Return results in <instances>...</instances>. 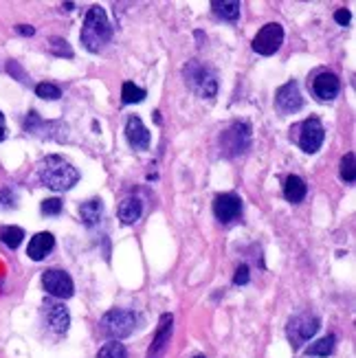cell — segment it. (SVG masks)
I'll use <instances>...</instances> for the list:
<instances>
[{
    "mask_svg": "<svg viewBox=\"0 0 356 358\" xmlns=\"http://www.w3.org/2000/svg\"><path fill=\"white\" fill-rule=\"evenodd\" d=\"M37 176L42 180L49 189L53 191H66L71 189L73 185H77L79 180V171L66 161V158L51 154L46 158H42L37 165Z\"/></svg>",
    "mask_w": 356,
    "mask_h": 358,
    "instance_id": "cell-1",
    "label": "cell"
},
{
    "mask_svg": "<svg viewBox=\"0 0 356 358\" xmlns=\"http://www.w3.org/2000/svg\"><path fill=\"white\" fill-rule=\"evenodd\" d=\"M79 40H82L84 49L90 53H99L112 40V24H110L108 16H105L103 7L95 5L88 9Z\"/></svg>",
    "mask_w": 356,
    "mask_h": 358,
    "instance_id": "cell-2",
    "label": "cell"
},
{
    "mask_svg": "<svg viewBox=\"0 0 356 358\" xmlns=\"http://www.w3.org/2000/svg\"><path fill=\"white\" fill-rule=\"evenodd\" d=\"M185 82L189 84V88L203 99H214L218 95V77L214 69L201 60H192L185 66Z\"/></svg>",
    "mask_w": 356,
    "mask_h": 358,
    "instance_id": "cell-3",
    "label": "cell"
},
{
    "mask_svg": "<svg viewBox=\"0 0 356 358\" xmlns=\"http://www.w3.org/2000/svg\"><path fill=\"white\" fill-rule=\"evenodd\" d=\"M137 325V314L126 308H112L108 310L99 321V330L105 339L110 341H121L135 332Z\"/></svg>",
    "mask_w": 356,
    "mask_h": 358,
    "instance_id": "cell-4",
    "label": "cell"
},
{
    "mask_svg": "<svg viewBox=\"0 0 356 358\" xmlns=\"http://www.w3.org/2000/svg\"><path fill=\"white\" fill-rule=\"evenodd\" d=\"M220 148L224 156H240L251 148V126L246 121H235L220 137Z\"/></svg>",
    "mask_w": 356,
    "mask_h": 358,
    "instance_id": "cell-5",
    "label": "cell"
},
{
    "mask_svg": "<svg viewBox=\"0 0 356 358\" xmlns=\"http://www.w3.org/2000/svg\"><path fill=\"white\" fill-rule=\"evenodd\" d=\"M319 327H321L319 316H314L310 312L293 316V319L288 321V327H286L290 346H293L295 350L303 348V343H308L316 332H319Z\"/></svg>",
    "mask_w": 356,
    "mask_h": 358,
    "instance_id": "cell-6",
    "label": "cell"
},
{
    "mask_svg": "<svg viewBox=\"0 0 356 358\" xmlns=\"http://www.w3.org/2000/svg\"><path fill=\"white\" fill-rule=\"evenodd\" d=\"M295 132H297V143H299V148H301L303 152L314 154V152L323 145L325 128H323V123H321L316 117L306 119V121H303L301 126L295 128Z\"/></svg>",
    "mask_w": 356,
    "mask_h": 358,
    "instance_id": "cell-7",
    "label": "cell"
},
{
    "mask_svg": "<svg viewBox=\"0 0 356 358\" xmlns=\"http://www.w3.org/2000/svg\"><path fill=\"white\" fill-rule=\"evenodd\" d=\"M282 44H284V29L277 22L264 24L253 37V51L260 53V56H273V53L280 51Z\"/></svg>",
    "mask_w": 356,
    "mask_h": 358,
    "instance_id": "cell-8",
    "label": "cell"
},
{
    "mask_svg": "<svg viewBox=\"0 0 356 358\" xmlns=\"http://www.w3.org/2000/svg\"><path fill=\"white\" fill-rule=\"evenodd\" d=\"M42 286L44 290L56 299H69L75 293V286L69 273L58 271V268H51L42 275Z\"/></svg>",
    "mask_w": 356,
    "mask_h": 358,
    "instance_id": "cell-9",
    "label": "cell"
},
{
    "mask_svg": "<svg viewBox=\"0 0 356 358\" xmlns=\"http://www.w3.org/2000/svg\"><path fill=\"white\" fill-rule=\"evenodd\" d=\"M275 105H277V110H280L282 114H295L297 110H301L303 97H301V92H299L297 82H288V84H284L280 90H277Z\"/></svg>",
    "mask_w": 356,
    "mask_h": 358,
    "instance_id": "cell-10",
    "label": "cell"
},
{
    "mask_svg": "<svg viewBox=\"0 0 356 358\" xmlns=\"http://www.w3.org/2000/svg\"><path fill=\"white\" fill-rule=\"evenodd\" d=\"M171 325H174V316L171 314H163L161 321H158V330L154 334V341L148 350V356L145 358H161L167 348H169V339H171Z\"/></svg>",
    "mask_w": 356,
    "mask_h": 358,
    "instance_id": "cell-11",
    "label": "cell"
},
{
    "mask_svg": "<svg viewBox=\"0 0 356 358\" xmlns=\"http://www.w3.org/2000/svg\"><path fill=\"white\" fill-rule=\"evenodd\" d=\"M242 211V201L240 196L235 194H220L216 196L214 201V216L220 220V222H231L240 216Z\"/></svg>",
    "mask_w": 356,
    "mask_h": 358,
    "instance_id": "cell-12",
    "label": "cell"
},
{
    "mask_svg": "<svg viewBox=\"0 0 356 358\" xmlns=\"http://www.w3.org/2000/svg\"><path fill=\"white\" fill-rule=\"evenodd\" d=\"M44 319H46V325L56 334H66V332H69L71 316H69V310H66L62 303L46 301L44 303Z\"/></svg>",
    "mask_w": 356,
    "mask_h": 358,
    "instance_id": "cell-13",
    "label": "cell"
},
{
    "mask_svg": "<svg viewBox=\"0 0 356 358\" xmlns=\"http://www.w3.org/2000/svg\"><path fill=\"white\" fill-rule=\"evenodd\" d=\"M341 90V82L334 73H319L312 79V92L319 101H332Z\"/></svg>",
    "mask_w": 356,
    "mask_h": 358,
    "instance_id": "cell-14",
    "label": "cell"
},
{
    "mask_svg": "<svg viewBox=\"0 0 356 358\" xmlns=\"http://www.w3.org/2000/svg\"><path fill=\"white\" fill-rule=\"evenodd\" d=\"M126 139L130 148L135 150H148L150 148V130L143 126L139 117H130L126 123Z\"/></svg>",
    "mask_w": 356,
    "mask_h": 358,
    "instance_id": "cell-15",
    "label": "cell"
},
{
    "mask_svg": "<svg viewBox=\"0 0 356 358\" xmlns=\"http://www.w3.org/2000/svg\"><path fill=\"white\" fill-rule=\"evenodd\" d=\"M53 246H56V237H53L51 233L42 231V233H37L31 237V242H29V248H26V255H29L33 262H40V259H44Z\"/></svg>",
    "mask_w": 356,
    "mask_h": 358,
    "instance_id": "cell-16",
    "label": "cell"
},
{
    "mask_svg": "<svg viewBox=\"0 0 356 358\" xmlns=\"http://www.w3.org/2000/svg\"><path fill=\"white\" fill-rule=\"evenodd\" d=\"M101 216H103V203L99 198H90V201L79 205V220H82L86 227H95V224H99Z\"/></svg>",
    "mask_w": 356,
    "mask_h": 358,
    "instance_id": "cell-17",
    "label": "cell"
},
{
    "mask_svg": "<svg viewBox=\"0 0 356 358\" xmlns=\"http://www.w3.org/2000/svg\"><path fill=\"white\" fill-rule=\"evenodd\" d=\"M306 194H308V185H306V180H303V178L288 176L284 180V198H286L288 203L297 205V203L303 201V198H306Z\"/></svg>",
    "mask_w": 356,
    "mask_h": 358,
    "instance_id": "cell-18",
    "label": "cell"
},
{
    "mask_svg": "<svg viewBox=\"0 0 356 358\" xmlns=\"http://www.w3.org/2000/svg\"><path fill=\"white\" fill-rule=\"evenodd\" d=\"M143 216V203L139 198H126V201L119 205V220L124 224H135Z\"/></svg>",
    "mask_w": 356,
    "mask_h": 358,
    "instance_id": "cell-19",
    "label": "cell"
},
{
    "mask_svg": "<svg viewBox=\"0 0 356 358\" xmlns=\"http://www.w3.org/2000/svg\"><path fill=\"white\" fill-rule=\"evenodd\" d=\"M211 7H214L216 16H220L227 22H235L237 18H240V11H242V5L235 3V0H214Z\"/></svg>",
    "mask_w": 356,
    "mask_h": 358,
    "instance_id": "cell-20",
    "label": "cell"
},
{
    "mask_svg": "<svg viewBox=\"0 0 356 358\" xmlns=\"http://www.w3.org/2000/svg\"><path fill=\"white\" fill-rule=\"evenodd\" d=\"M334 343H337V339L332 334L323 336L319 341H314L310 348H306V354L308 356H330V354L334 352Z\"/></svg>",
    "mask_w": 356,
    "mask_h": 358,
    "instance_id": "cell-21",
    "label": "cell"
},
{
    "mask_svg": "<svg viewBox=\"0 0 356 358\" xmlns=\"http://www.w3.org/2000/svg\"><path fill=\"white\" fill-rule=\"evenodd\" d=\"M0 240L9 248H18L24 240V231L20 227H5L0 229Z\"/></svg>",
    "mask_w": 356,
    "mask_h": 358,
    "instance_id": "cell-22",
    "label": "cell"
},
{
    "mask_svg": "<svg viewBox=\"0 0 356 358\" xmlns=\"http://www.w3.org/2000/svg\"><path fill=\"white\" fill-rule=\"evenodd\" d=\"M121 99H124V103H141L145 99V90L135 86L132 82H126L121 88Z\"/></svg>",
    "mask_w": 356,
    "mask_h": 358,
    "instance_id": "cell-23",
    "label": "cell"
},
{
    "mask_svg": "<svg viewBox=\"0 0 356 358\" xmlns=\"http://www.w3.org/2000/svg\"><path fill=\"white\" fill-rule=\"evenodd\" d=\"M97 358H128V352H126V348L119 341H108L99 350Z\"/></svg>",
    "mask_w": 356,
    "mask_h": 358,
    "instance_id": "cell-24",
    "label": "cell"
},
{
    "mask_svg": "<svg viewBox=\"0 0 356 358\" xmlns=\"http://www.w3.org/2000/svg\"><path fill=\"white\" fill-rule=\"evenodd\" d=\"M35 95L37 97H42V99H49V101H56L62 97V90L56 86V84H51V82H42V84H37L35 86Z\"/></svg>",
    "mask_w": 356,
    "mask_h": 358,
    "instance_id": "cell-25",
    "label": "cell"
},
{
    "mask_svg": "<svg viewBox=\"0 0 356 358\" xmlns=\"http://www.w3.org/2000/svg\"><path fill=\"white\" fill-rule=\"evenodd\" d=\"M341 178L346 182L356 180V167H354V152H348L341 161Z\"/></svg>",
    "mask_w": 356,
    "mask_h": 358,
    "instance_id": "cell-26",
    "label": "cell"
},
{
    "mask_svg": "<svg viewBox=\"0 0 356 358\" xmlns=\"http://www.w3.org/2000/svg\"><path fill=\"white\" fill-rule=\"evenodd\" d=\"M51 53L53 56H58V58H73V49L69 46V42L62 37H53L51 40V44H49Z\"/></svg>",
    "mask_w": 356,
    "mask_h": 358,
    "instance_id": "cell-27",
    "label": "cell"
},
{
    "mask_svg": "<svg viewBox=\"0 0 356 358\" xmlns=\"http://www.w3.org/2000/svg\"><path fill=\"white\" fill-rule=\"evenodd\" d=\"M16 205H18V196L13 194L11 187L0 189V209H13Z\"/></svg>",
    "mask_w": 356,
    "mask_h": 358,
    "instance_id": "cell-28",
    "label": "cell"
},
{
    "mask_svg": "<svg viewBox=\"0 0 356 358\" xmlns=\"http://www.w3.org/2000/svg\"><path fill=\"white\" fill-rule=\"evenodd\" d=\"M62 201L60 198H49V201L42 203V214L44 216H60L62 214Z\"/></svg>",
    "mask_w": 356,
    "mask_h": 358,
    "instance_id": "cell-29",
    "label": "cell"
},
{
    "mask_svg": "<svg viewBox=\"0 0 356 358\" xmlns=\"http://www.w3.org/2000/svg\"><path fill=\"white\" fill-rule=\"evenodd\" d=\"M233 284L235 286H244V284H248V266H237V271H235V275H233Z\"/></svg>",
    "mask_w": 356,
    "mask_h": 358,
    "instance_id": "cell-30",
    "label": "cell"
},
{
    "mask_svg": "<svg viewBox=\"0 0 356 358\" xmlns=\"http://www.w3.org/2000/svg\"><path fill=\"white\" fill-rule=\"evenodd\" d=\"M334 20H337V24L346 26V24L352 20V13H350L348 9H337V11H334Z\"/></svg>",
    "mask_w": 356,
    "mask_h": 358,
    "instance_id": "cell-31",
    "label": "cell"
},
{
    "mask_svg": "<svg viewBox=\"0 0 356 358\" xmlns=\"http://www.w3.org/2000/svg\"><path fill=\"white\" fill-rule=\"evenodd\" d=\"M7 71H9L11 75H16V77H18V82H26V75H24V71L18 66V62H13V60H11V62L7 64Z\"/></svg>",
    "mask_w": 356,
    "mask_h": 358,
    "instance_id": "cell-32",
    "label": "cell"
},
{
    "mask_svg": "<svg viewBox=\"0 0 356 358\" xmlns=\"http://www.w3.org/2000/svg\"><path fill=\"white\" fill-rule=\"evenodd\" d=\"M16 31H18L20 35H33V33H35V29H33V26H29V24H20V26H16Z\"/></svg>",
    "mask_w": 356,
    "mask_h": 358,
    "instance_id": "cell-33",
    "label": "cell"
},
{
    "mask_svg": "<svg viewBox=\"0 0 356 358\" xmlns=\"http://www.w3.org/2000/svg\"><path fill=\"white\" fill-rule=\"evenodd\" d=\"M7 139V128H5V114L0 112V141Z\"/></svg>",
    "mask_w": 356,
    "mask_h": 358,
    "instance_id": "cell-34",
    "label": "cell"
},
{
    "mask_svg": "<svg viewBox=\"0 0 356 358\" xmlns=\"http://www.w3.org/2000/svg\"><path fill=\"white\" fill-rule=\"evenodd\" d=\"M194 358H205V356H194Z\"/></svg>",
    "mask_w": 356,
    "mask_h": 358,
    "instance_id": "cell-35",
    "label": "cell"
}]
</instances>
